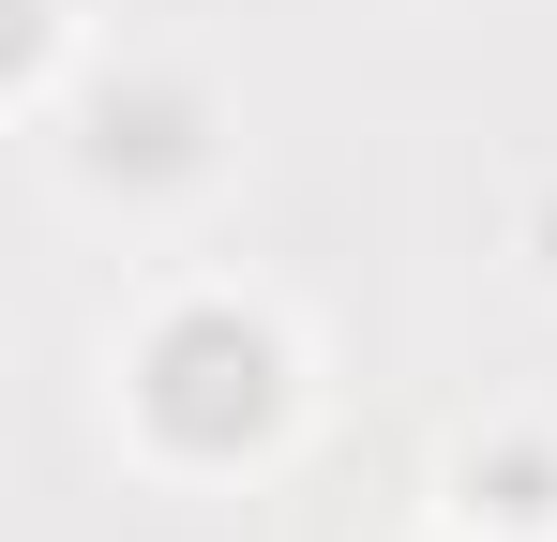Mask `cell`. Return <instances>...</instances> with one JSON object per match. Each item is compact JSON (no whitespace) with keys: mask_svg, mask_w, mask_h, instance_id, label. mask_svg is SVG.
Instances as JSON below:
<instances>
[{"mask_svg":"<svg viewBox=\"0 0 557 542\" xmlns=\"http://www.w3.org/2000/svg\"><path fill=\"white\" fill-rule=\"evenodd\" d=\"M151 377H166V422H196V438H211L226 407L257 422V377H272V361H257V332L196 317V332H166V361H151Z\"/></svg>","mask_w":557,"mask_h":542,"instance_id":"cell-1","label":"cell"}]
</instances>
